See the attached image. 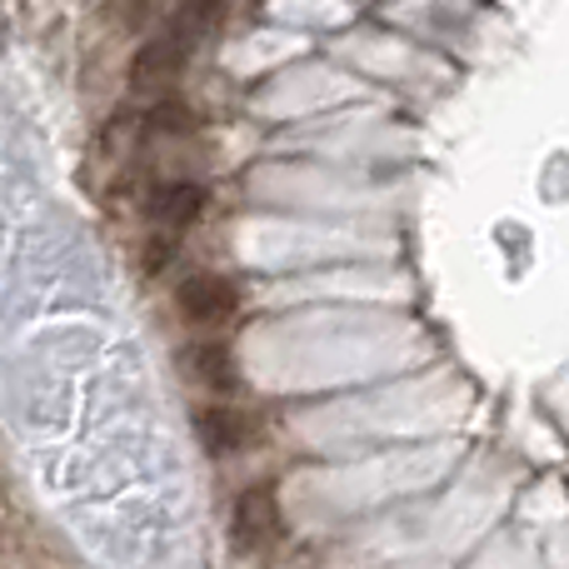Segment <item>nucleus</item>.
<instances>
[{"label": "nucleus", "instance_id": "nucleus-2", "mask_svg": "<svg viewBox=\"0 0 569 569\" xmlns=\"http://www.w3.org/2000/svg\"><path fill=\"white\" fill-rule=\"evenodd\" d=\"M186 60H190V50L180 46L176 36L146 40V46L136 50V60H130V90H136V96H160V90H170L180 80Z\"/></svg>", "mask_w": 569, "mask_h": 569}, {"label": "nucleus", "instance_id": "nucleus-9", "mask_svg": "<svg viewBox=\"0 0 569 569\" xmlns=\"http://www.w3.org/2000/svg\"><path fill=\"white\" fill-rule=\"evenodd\" d=\"M170 256H176V240H156V246L146 250V276H160Z\"/></svg>", "mask_w": 569, "mask_h": 569}, {"label": "nucleus", "instance_id": "nucleus-4", "mask_svg": "<svg viewBox=\"0 0 569 569\" xmlns=\"http://www.w3.org/2000/svg\"><path fill=\"white\" fill-rule=\"evenodd\" d=\"M196 430H200V445H206L210 455H236L256 440V425H250L240 410H230V405H210V410H200Z\"/></svg>", "mask_w": 569, "mask_h": 569}, {"label": "nucleus", "instance_id": "nucleus-5", "mask_svg": "<svg viewBox=\"0 0 569 569\" xmlns=\"http://www.w3.org/2000/svg\"><path fill=\"white\" fill-rule=\"evenodd\" d=\"M186 365H190V375H196L206 390H216V395H236L240 390V370H236V355H230V345H220V340L190 345Z\"/></svg>", "mask_w": 569, "mask_h": 569}, {"label": "nucleus", "instance_id": "nucleus-7", "mask_svg": "<svg viewBox=\"0 0 569 569\" xmlns=\"http://www.w3.org/2000/svg\"><path fill=\"white\" fill-rule=\"evenodd\" d=\"M220 10H226V0H186V6L176 10V20H170L166 36H176L186 50H196L200 40H206L210 30H216Z\"/></svg>", "mask_w": 569, "mask_h": 569}, {"label": "nucleus", "instance_id": "nucleus-1", "mask_svg": "<svg viewBox=\"0 0 569 569\" xmlns=\"http://www.w3.org/2000/svg\"><path fill=\"white\" fill-rule=\"evenodd\" d=\"M284 520H280V500L276 490H266V485H256V490H246L236 500V520H230V540H236L240 555H260L270 550V545L280 540Z\"/></svg>", "mask_w": 569, "mask_h": 569}, {"label": "nucleus", "instance_id": "nucleus-10", "mask_svg": "<svg viewBox=\"0 0 569 569\" xmlns=\"http://www.w3.org/2000/svg\"><path fill=\"white\" fill-rule=\"evenodd\" d=\"M146 6H150V0H146Z\"/></svg>", "mask_w": 569, "mask_h": 569}, {"label": "nucleus", "instance_id": "nucleus-8", "mask_svg": "<svg viewBox=\"0 0 569 569\" xmlns=\"http://www.w3.org/2000/svg\"><path fill=\"white\" fill-rule=\"evenodd\" d=\"M190 126H196V120H190V110L180 106V100H160V106H150V116H146L150 136H186Z\"/></svg>", "mask_w": 569, "mask_h": 569}, {"label": "nucleus", "instance_id": "nucleus-3", "mask_svg": "<svg viewBox=\"0 0 569 569\" xmlns=\"http://www.w3.org/2000/svg\"><path fill=\"white\" fill-rule=\"evenodd\" d=\"M176 305H180V320L190 325H226L240 305V290L226 276H190L176 290Z\"/></svg>", "mask_w": 569, "mask_h": 569}, {"label": "nucleus", "instance_id": "nucleus-6", "mask_svg": "<svg viewBox=\"0 0 569 569\" xmlns=\"http://www.w3.org/2000/svg\"><path fill=\"white\" fill-rule=\"evenodd\" d=\"M200 210H206V186H196V180H176V186H160V196L150 200V216H156L166 230L196 226Z\"/></svg>", "mask_w": 569, "mask_h": 569}]
</instances>
